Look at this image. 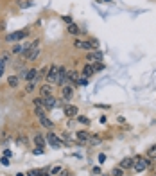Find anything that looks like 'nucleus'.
<instances>
[{"label": "nucleus", "mask_w": 156, "mask_h": 176, "mask_svg": "<svg viewBox=\"0 0 156 176\" xmlns=\"http://www.w3.org/2000/svg\"><path fill=\"white\" fill-rule=\"evenodd\" d=\"M77 139H79V142H88V139H90V133L88 131H77Z\"/></svg>", "instance_id": "nucleus-15"}, {"label": "nucleus", "mask_w": 156, "mask_h": 176, "mask_svg": "<svg viewBox=\"0 0 156 176\" xmlns=\"http://www.w3.org/2000/svg\"><path fill=\"white\" fill-rule=\"evenodd\" d=\"M133 167H135V171L142 173V171H146V169L149 167V160H144V158L137 157V158H135V164H133Z\"/></svg>", "instance_id": "nucleus-5"}, {"label": "nucleus", "mask_w": 156, "mask_h": 176, "mask_svg": "<svg viewBox=\"0 0 156 176\" xmlns=\"http://www.w3.org/2000/svg\"><path fill=\"white\" fill-rule=\"evenodd\" d=\"M32 103H34V108H36V110H45V108H43V97H38V99H34Z\"/></svg>", "instance_id": "nucleus-20"}, {"label": "nucleus", "mask_w": 156, "mask_h": 176, "mask_svg": "<svg viewBox=\"0 0 156 176\" xmlns=\"http://www.w3.org/2000/svg\"><path fill=\"white\" fill-rule=\"evenodd\" d=\"M40 92H41V97H43V99L52 97V86H50V85H43V86L40 88Z\"/></svg>", "instance_id": "nucleus-12"}, {"label": "nucleus", "mask_w": 156, "mask_h": 176, "mask_svg": "<svg viewBox=\"0 0 156 176\" xmlns=\"http://www.w3.org/2000/svg\"><path fill=\"white\" fill-rule=\"evenodd\" d=\"M106 2H110V0H106Z\"/></svg>", "instance_id": "nucleus-42"}, {"label": "nucleus", "mask_w": 156, "mask_h": 176, "mask_svg": "<svg viewBox=\"0 0 156 176\" xmlns=\"http://www.w3.org/2000/svg\"><path fill=\"white\" fill-rule=\"evenodd\" d=\"M101 70H104V65H102L101 61H97V63L93 65V72H101Z\"/></svg>", "instance_id": "nucleus-26"}, {"label": "nucleus", "mask_w": 156, "mask_h": 176, "mask_svg": "<svg viewBox=\"0 0 156 176\" xmlns=\"http://www.w3.org/2000/svg\"><path fill=\"white\" fill-rule=\"evenodd\" d=\"M32 153H34V155H41V153H43V148H40V146H38V148H36Z\"/></svg>", "instance_id": "nucleus-35"}, {"label": "nucleus", "mask_w": 156, "mask_h": 176, "mask_svg": "<svg viewBox=\"0 0 156 176\" xmlns=\"http://www.w3.org/2000/svg\"><path fill=\"white\" fill-rule=\"evenodd\" d=\"M86 59L92 63V61H101L102 59V52L101 50H90L88 54H86Z\"/></svg>", "instance_id": "nucleus-9"}, {"label": "nucleus", "mask_w": 156, "mask_h": 176, "mask_svg": "<svg viewBox=\"0 0 156 176\" xmlns=\"http://www.w3.org/2000/svg\"><path fill=\"white\" fill-rule=\"evenodd\" d=\"M63 20H65L66 23H74V22H72V16H63Z\"/></svg>", "instance_id": "nucleus-37"}, {"label": "nucleus", "mask_w": 156, "mask_h": 176, "mask_svg": "<svg viewBox=\"0 0 156 176\" xmlns=\"http://www.w3.org/2000/svg\"><path fill=\"white\" fill-rule=\"evenodd\" d=\"M133 164H135V158H124V160L120 162L119 167H122V169H129V167H133Z\"/></svg>", "instance_id": "nucleus-14"}, {"label": "nucleus", "mask_w": 156, "mask_h": 176, "mask_svg": "<svg viewBox=\"0 0 156 176\" xmlns=\"http://www.w3.org/2000/svg\"><path fill=\"white\" fill-rule=\"evenodd\" d=\"M88 144L90 146H97V144H101V137H97V135H90V139H88Z\"/></svg>", "instance_id": "nucleus-21"}, {"label": "nucleus", "mask_w": 156, "mask_h": 176, "mask_svg": "<svg viewBox=\"0 0 156 176\" xmlns=\"http://www.w3.org/2000/svg\"><path fill=\"white\" fill-rule=\"evenodd\" d=\"M61 171H63V169H61L59 166H56V167H52V169H50V176H54V175H59Z\"/></svg>", "instance_id": "nucleus-29"}, {"label": "nucleus", "mask_w": 156, "mask_h": 176, "mask_svg": "<svg viewBox=\"0 0 156 176\" xmlns=\"http://www.w3.org/2000/svg\"><path fill=\"white\" fill-rule=\"evenodd\" d=\"M59 176H72V175H70L68 171H61V173H59Z\"/></svg>", "instance_id": "nucleus-39"}, {"label": "nucleus", "mask_w": 156, "mask_h": 176, "mask_svg": "<svg viewBox=\"0 0 156 176\" xmlns=\"http://www.w3.org/2000/svg\"><path fill=\"white\" fill-rule=\"evenodd\" d=\"M27 34H29V29H22V31H18V32H11V34H7L5 40H7V41H18V40H23Z\"/></svg>", "instance_id": "nucleus-3"}, {"label": "nucleus", "mask_w": 156, "mask_h": 176, "mask_svg": "<svg viewBox=\"0 0 156 176\" xmlns=\"http://www.w3.org/2000/svg\"><path fill=\"white\" fill-rule=\"evenodd\" d=\"M0 162H2V166H5V167H7V166H9V157H2V158H0Z\"/></svg>", "instance_id": "nucleus-32"}, {"label": "nucleus", "mask_w": 156, "mask_h": 176, "mask_svg": "<svg viewBox=\"0 0 156 176\" xmlns=\"http://www.w3.org/2000/svg\"><path fill=\"white\" fill-rule=\"evenodd\" d=\"M23 50V45H20V43H16V45H13V52L14 54H18V52H22Z\"/></svg>", "instance_id": "nucleus-27"}, {"label": "nucleus", "mask_w": 156, "mask_h": 176, "mask_svg": "<svg viewBox=\"0 0 156 176\" xmlns=\"http://www.w3.org/2000/svg\"><path fill=\"white\" fill-rule=\"evenodd\" d=\"M68 81H70V83H77V81H79V74L74 72V70H70V72H68Z\"/></svg>", "instance_id": "nucleus-19"}, {"label": "nucleus", "mask_w": 156, "mask_h": 176, "mask_svg": "<svg viewBox=\"0 0 156 176\" xmlns=\"http://www.w3.org/2000/svg\"><path fill=\"white\" fill-rule=\"evenodd\" d=\"M75 85H81V86H84V85H88V77H81Z\"/></svg>", "instance_id": "nucleus-30"}, {"label": "nucleus", "mask_w": 156, "mask_h": 176, "mask_svg": "<svg viewBox=\"0 0 156 176\" xmlns=\"http://www.w3.org/2000/svg\"><path fill=\"white\" fill-rule=\"evenodd\" d=\"M34 142H36V146H40V148H43V146L47 144V139H45L43 135H40V133H38V135L34 137Z\"/></svg>", "instance_id": "nucleus-16"}, {"label": "nucleus", "mask_w": 156, "mask_h": 176, "mask_svg": "<svg viewBox=\"0 0 156 176\" xmlns=\"http://www.w3.org/2000/svg\"><path fill=\"white\" fill-rule=\"evenodd\" d=\"M124 175V169L122 167H115L113 171H111V176H122Z\"/></svg>", "instance_id": "nucleus-25"}, {"label": "nucleus", "mask_w": 156, "mask_h": 176, "mask_svg": "<svg viewBox=\"0 0 156 176\" xmlns=\"http://www.w3.org/2000/svg\"><path fill=\"white\" fill-rule=\"evenodd\" d=\"M32 90H34V81H29V83H27V86H25V92H27V94H31Z\"/></svg>", "instance_id": "nucleus-28"}, {"label": "nucleus", "mask_w": 156, "mask_h": 176, "mask_svg": "<svg viewBox=\"0 0 156 176\" xmlns=\"http://www.w3.org/2000/svg\"><path fill=\"white\" fill-rule=\"evenodd\" d=\"M81 74H83V77H90V76H93L95 72H93V67L88 63V65H84V67H83V72H81Z\"/></svg>", "instance_id": "nucleus-13"}, {"label": "nucleus", "mask_w": 156, "mask_h": 176, "mask_svg": "<svg viewBox=\"0 0 156 176\" xmlns=\"http://www.w3.org/2000/svg\"><path fill=\"white\" fill-rule=\"evenodd\" d=\"M77 121H79L81 124H88V122H90V121H88V117H79Z\"/></svg>", "instance_id": "nucleus-34"}, {"label": "nucleus", "mask_w": 156, "mask_h": 176, "mask_svg": "<svg viewBox=\"0 0 156 176\" xmlns=\"http://www.w3.org/2000/svg\"><path fill=\"white\" fill-rule=\"evenodd\" d=\"M16 176H23V173H18V175H16Z\"/></svg>", "instance_id": "nucleus-40"}, {"label": "nucleus", "mask_w": 156, "mask_h": 176, "mask_svg": "<svg viewBox=\"0 0 156 176\" xmlns=\"http://www.w3.org/2000/svg\"><path fill=\"white\" fill-rule=\"evenodd\" d=\"M36 115H38L40 124H41L43 128H49V130H50V128H54V122H52V121L45 115V112H43V110H36Z\"/></svg>", "instance_id": "nucleus-2"}, {"label": "nucleus", "mask_w": 156, "mask_h": 176, "mask_svg": "<svg viewBox=\"0 0 156 176\" xmlns=\"http://www.w3.org/2000/svg\"><path fill=\"white\" fill-rule=\"evenodd\" d=\"M7 83H9V86L16 88V86H18V77H16V76H11V77L7 79Z\"/></svg>", "instance_id": "nucleus-22"}, {"label": "nucleus", "mask_w": 156, "mask_h": 176, "mask_svg": "<svg viewBox=\"0 0 156 176\" xmlns=\"http://www.w3.org/2000/svg\"><path fill=\"white\" fill-rule=\"evenodd\" d=\"M49 68H50V67H43V68H41V70L38 72V76H47V72H49Z\"/></svg>", "instance_id": "nucleus-31"}, {"label": "nucleus", "mask_w": 156, "mask_h": 176, "mask_svg": "<svg viewBox=\"0 0 156 176\" xmlns=\"http://www.w3.org/2000/svg\"><path fill=\"white\" fill-rule=\"evenodd\" d=\"M63 110H65V115L66 117H75L77 115V106H74V104H65Z\"/></svg>", "instance_id": "nucleus-10"}, {"label": "nucleus", "mask_w": 156, "mask_h": 176, "mask_svg": "<svg viewBox=\"0 0 156 176\" xmlns=\"http://www.w3.org/2000/svg\"><path fill=\"white\" fill-rule=\"evenodd\" d=\"M38 58H40V49L36 47V49H32V50H31V54H29V58H27V59H29V61H36Z\"/></svg>", "instance_id": "nucleus-17"}, {"label": "nucleus", "mask_w": 156, "mask_h": 176, "mask_svg": "<svg viewBox=\"0 0 156 176\" xmlns=\"http://www.w3.org/2000/svg\"><path fill=\"white\" fill-rule=\"evenodd\" d=\"M47 173L45 171H41V169H34V171H29V175L27 176H45Z\"/></svg>", "instance_id": "nucleus-23"}, {"label": "nucleus", "mask_w": 156, "mask_h": 176, "mask_svg": "<svg viewBox=\"0 0 156 176\" xmlns=\"http://www.w3.org/2000/svg\"><path fill=\"white\" fill-rule=\"evenodd\" d=\"M72 95H74V88H72V85H65V86H63V99H65V101H70Z\"/></svg>", "instance_id": "nucleus-11"}, {"label": "nucleus", "mask_w": 156, "mask_h": 176, "mask_svg": "<svg viewBox=\"0 0 156 176\" xmlns=\"http://www.w3.org/2000/svg\"><path fill=\"white\" fill-rule=\"evenodd\" d=\"M66 81H68V72H66V68H65V67H57V85L65 86Z\"/></svg>", "instance_id": "nucleus-4"}, {"label": "nucleus", "mask_w": 156, "mask_h": 176, "mask_svg": "<svg viewBox=\"0 0 156 176\" xmlns=\"http://www.w3.org/2000/svg\"><path fill=\"white\" fill-rule=\"evenodd\" d=\"M97 160H99V164H104V160H106V155H102V153H101Z\"/></svg>", "instance_id": "nucleus-36"}, {"label": "nucleus", "mask_w": 156, "mask_h": 176, "mask_svg": "<svg viewBox=\"0 0 156 176\" xmlns=\"http://www.w3.org/2000/svg\"><path fill=\"white\" fill-rule=\"evenodd\" d=\"M66 31H68L70 34H74V36H77V34H79V27H77L75 23H68V27H66Z\"/></svg>", "instance_id": "nucleus-18"}, {"label": "nucleus", "mask_w": 156, "mask_h": 176, "mask_svg": "<svg viewBox=\"0 0 156 176\" xmlns=\"http://www.w3.org/2000/svg\"><path fill=\"white\" fill-rule=\"evenodd\" d=\"M56 106H61V101H56L54 97L43 99V108H45V110H52V108H56Z\"/></svg>", "instance_id": "nucleus-6"}, {"label": "nucleus", "mask_w": 156, "mask_h": 176, "mask_svg": "<svg viewBox=\"0 0 156 176\" xmlns=\"http://www.w3.org/2000/svg\"><path fill=\"white\" fill-rule=\"evenodd\" d=\"M47 79H49V83H57V67H56V65H52V67L49 68Z\"/></svg>", "instance_id": "nucleus-7"}, {"label": "nucleus", "mask_w": 156, "mask_h": 176, "mask_svg": "<svg viewBox=\"0 0 156 176\" xmlns=\"http://www.w3.org/2000/svg\"><path fill=\"white\" fill-rule=\"evenodd\" d=\"M20 5H22V7H31V5H32V2H31V0H23Z\"/></svg>", "instance_id": "nucleus-33"}, {"label": "nucleus", "mask_w": 156, "mask_h": 176, "mask_svg": "<svg viewBox=\"0 0 156 176\" xmlns=\"http://www.w3.org/2000/svg\"><path fill=\"white\" fill-rule=\"evenodd\" d=\"M18 144H27V139H25V137H20V139H18Z\"/></svg>", "instance_id": "nucleus-38"}, {"label": "nucleus", "mask_w": 156, "mask_h": 176, "mask_svg": "<svg viewBox=\"0 0 156 176\" xmlns=\"http://www.w3.org/2000/svg\"><path fill=\"white\" fill-rule=\"evenodd\" d=\"M45 176H50V175H45Z\"/></svg>", "instance_id": "nucleus-41"}, {"label": "nucleus", "mask_w": 156, "mask_h": 176, "mask_svg": "<svg viewBox=\"0 0 156 176\" xmlns=\"http://www.w3.org/2000/svg\"><path fill=\"white\" fill-rule=\"evenodd\" d=\"M45 139H47V142L50 144V148H54V149H59V148H63V146H65V142L61 140V137H57V135H56V133H52V131H49Z\"/></svg>", "instance_id": "nucleus-1"}, {"label": "nucleus", "mask_w": 156, "mask_h": 176, "mask_svg": "<svg viewBox=\"0 0 156 176\" xmlns=\"http://www.w3.org/2000/svg\"><path fill=\"white\" fill-rule=\"evenodd\" d=\"M147 157H149V158H156V146H151V148L147 149Z\"/></svg>", "instance_id": "nucleus-24"}, {"label": "nucleus", "mask_w": 156, "mask_h": 176, "mask_svg": "<svg viewBox=\"0 0 156 176\" xmlns=\"http://www.w3.org/2000/svg\"><path fill=\"white\" fill-rule=\"evenodd\" d=\"M22 77L29 83V81H34L36 77H38V70L36 68H29V70H25L23 74H22Z\"/></svg>", "instance_id": "nucleus-8"}]
</instances>
